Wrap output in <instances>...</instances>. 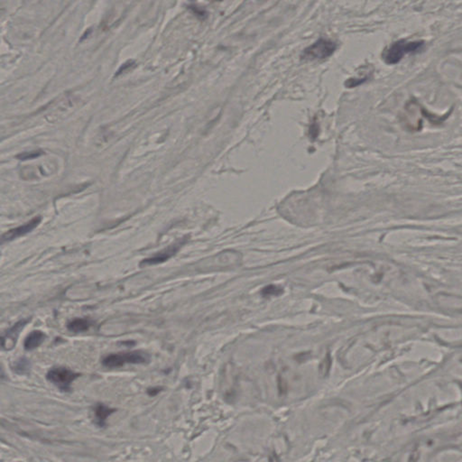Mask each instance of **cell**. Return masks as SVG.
Masks as SVG:
<instances>
[{"instance_id":"cell-17","label":"cell","mask_w":462,"mask_h":462,"mask_svg":"<svg viewBox=\"0 0 462 462\" xmlns=\"http://www.w3.org/2000/svg\"><path fill=\"white\" fill-rule=\"evenodd\" d=\"M133 65H135V62H134V61H127V63L122 64L121 66H120V68L117 69V71H116V77H118V76L121 75L123 72H125V71L128 69H130Z\"/></svg>"},{"instance_id":"cell-14","label":"cell","mask_w":462,"mask_h":462,"mask_svg":"<svg viewBox=\"0 0 462 462\" xmlns=\"http://www.w3.org/2000/svg\"><path fill=\"white\" fill-rule=\"evenodd\" d=\"M369 77H364V78H361V79H348L347 81L345 82V86L346 88H355V87L359 86L361 84H363L364 82L368 81Z\"/></svg>"},{"instance_id":"cell-4","label":"cell","mask_w":462,"mask_h":462,"mask_svg":"<svg viewBox=\"0 0 462 462\" xmlns=\"http://www.w3.org/2000/svg\"><path fill=\"white\" fill-rule=\"evenodd\" d=\"M336 49V43L331 40L321 38L303 51L301 58L305 59L307 61L323 60L331 56L335 52Z\"/></svg>"},{"instance_id":"cell-12","label":"cell","mask_w":462,"mask_h":462,"mask_svg":"<svg viewBox=\"0 0 462 462\" xmlns=\"http://www.w3.org/2000/svg\"><path fill=\"white\" fill-rule=\"evenodd\" d=\"M283 290L279 287L277 285L275 284H270L267 285L266 287L262 290L261 295L263 297H272V296H278V295L283 294Z\"/></svg>"},{"instance_id":"cell-1","label":"cell","mask_w":462,"mask_h":462,"mask_svg":"<svg viewBox=\"0 0 462 462\" xmlns=\"http://www.w3.org/2000/svg\"><path fill=\"white\" fill-rule=\"evenodd\" d=\"M424 46L423 41H396L385 50L383 53V59L385 63L389 65L397 64L407 54L419 52Z\"/></svg>"},{"instance_id":"cell-7","label":"cell","mask_w":462,"mask_h":462,"mask_svg":"<svg viewBox=\"0 0 462 462\" xmlns=\"http://www.w3.org/2000/svg\"><path fill=\"white\" fill-rule=\"evenodd\" d=\"M29 319L19 321L18 323L15 324L12 328L6 330V334L1 337V346L2 348H6L9 350V344H11V347L13 348L16 345V342L18 340L19 333L23 330L24 326L28 323Z\"/></svg>"},{"instance_id":"cell-16","label":"cell","mask_w":462,"mask_h":462,"mask_svg":"<svg viewBox=\"0 0 462 462\" xmlns=\"http://www.w3.org/2000/svg\"><path fill=\"white\" fill-rule=\"evenodd\" d=\"M188 8L191 11L193 12L198 18H205L207 17V12L205 11L204 9H202V7H199V6H195V5H190V6H188Z\"/></svg>"},{"instance_id":"cell-10","label":"cell","mask_w":462,"mask_h":462,"mask_svg":"<svg viewBox=\"0 0 462 462\" xmlns=\"http://www.w3.org/2000/svg\"><path fill=\"white\" fill-rule=\"evenodd\" d=\"M92 321H91L90 319L77 318L68 323L67 329L74 333H81V332L87 331L92 327Z\"/></svg>"},{"instance_id":"cell-2","label":"cell","mask_w":462,"mask_h":462,"mask_svg":"<svg viewBox=\"0 0 462 462\" xmlns=\"http://www.w3.org/2000/svg\"><path fill=\"white\" fill-rule=\"evenodd\" d=\"M149 356L142 351L111 354L103 358L102 365L108 369H116L126 364H145L149 362Z\"/></svg>"},{"instance_id":"cell-8","label":"cell","mask_w":462,"mask_h":462,"mask_svg":"<svg viewBox=\"0 0 462 462\" xmlns=\"http://www.w3.org/2000/svg\"><path fill=\"white\" fill-rule=\"evenodd\" d=\"M115 409L110 408L104 404H97L94 406V422L99 428L106 426V421L109 416H111Z\"/></svg>"},{"instance_id":"cell-5","label":"cell","mask_w":462,"mask_h":462,"mask_svg":"<svg viewBox=\"0 0 462 462\" xmlns=\"http://www.w3.org/2000/svg\"><path fill=\"white\" fill-rule=\"evenodd\" d=\"M188 241V237L182 238L178 242H175L172 244L171 246L167 247L166 249H162L159 253L145 258L140 262V267H144V266H156V265H160L164 262H166L170 258H172L175 254L179 252L180 249H182L185 246L186 242Z\"/></svg>"},{"instance_id":"cell-11","label":"cell","mask_w":462,"mask_h":462,"mask_svg":"<svg viewBox=\"0 0 462 462\" xmlns=\"http://www.w3.org/2000/svg\"><path fill=\"white\" fill-rule=\"evenodd\" d=\"M13 370L18 374V375H26L28 374L30 369H31V364L27 358H21L18 359L17 362H15L13 367Z\"/></svg>"},{"instance_id":"cell-3","label":"cell","mask_w":462,"mask_h":462,"mask_svg":"<svg viewBox=\"0 0 462 462\" xmlns=\"http://www.w3.org/2000/svg\"><path fill=\"white\" fill-rule=\"evenodd\" d=\"M79 373L66 368H54L48 371L47 380L57 387L62 392H69L71 389L72 382L80 376Z\"/></svg>"},{"instance_id":"cell-6","label":"cell","mask_w":462,"mask_h":462,"mask_svg":"<svg viewBox=\"0 0 462 462\" xmlns=\"http://www.w3.org/2000/svg\"><path fill=\"white\" fill-rule=\"evenodd\" d=\"M41 221H42L41 217H35L34 219L29 220L27 223L19 226L18 228L12 229L1 236V243L10 242L14 239H17L18 237L28 234L39 226Z\"/></svg>"},{"instance_id":"cell-15","label":"cell","mask_w":462,"mask_h":462,"mask_svg":"<svg viewBox=\"0 0 462 462\" xmlns=\"http://www.w3.org/2000/svg\"><path fill=\"white\" fill-rule=\"evenodd\" d=\"M330 357L329 355H327V357L324 358L323 361L322 362L321 364V369H320V371H321V374L323 375H326L328 374L329 372V368H330Z\"/></svg>"},{"instance_id":"cell-19","label":"cell","mask_w":462,"mask_h":462,"mask_svg":"<svg viewBox=\"0 0 462 462\" xmlns=\"http://www.w3.org/2000/svg\"><path fill=\"white\" fill-rule=\"evenodd\" d=\"M92 28L88 29L86 32H85V33L83 34V35H82V37H81V40L80 41H81V42H82V41L85 40L86 38H88V37H89V35L92 34Z\"/></svg>"},{"instance_id":"cell-13","label":"cell","mask_w":462,"mask_h":462,"mask_svg":"<svg viewBox=\"0 0 462 462\" xmlns=\"http://www.w3.org/2000/svg\"><path fill=\"white\" fill-rule=\"evenodd\" d=\"M43 155H44L43 152L37 151V152H30V153H23V154H20V155L17 156V158H18V160L26 161V160H32V159L38 158V157H40V156H43Z\"/></svg>"},{"instance_id":"cell-18","label":"cell","mask_w":462,"mask_h":462,"mask_svg":"<svg viewBox=\"0 0 462 462\" xmlns=\"http://www.w3.org/2000/svg\"><path fill=\"white\" fill-rule=\"evenodd\" d=\"M162 387H152V388H149L147 390V393H148V395H150L153 397V396H156L158 393H160L162 391Z\"/></svg>"},{"instance_id":"cell-9","label":"cell","mask_w":462,"mask_h":462,"mask_svg":"<svg viewBox=\"0 0 462 462\" xmlns=\"http://www.w3.org/2000/svg\"><path fill=\"white\" fill-rule=\"evenodd\" d=\"M46 336L40 330H35L31 332L25 339L23 346L26 350H33L36 347L40 346L41 344L46 340Z\"/></svg>"}]
</instances>
